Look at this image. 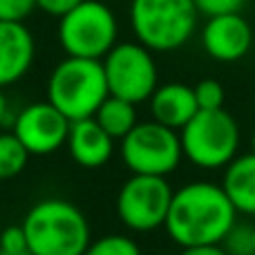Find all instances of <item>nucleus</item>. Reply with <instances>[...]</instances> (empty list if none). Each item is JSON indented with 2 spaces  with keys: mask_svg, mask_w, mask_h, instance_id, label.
I'll use <instances>...</instances> for the list:
<instances>
[{
  "mask_svg": "<svg viewBox=\"0 0 255 255\" xmlns=\"http://www.w3.org/2000/svg\"><path fill=\"white\" fill-rule=\"evenodd\" d=\"M238 222V211L226 197L222 184L193 181L175 190L166 231L181 249L222 244Z\"/></svg>",
  "mask_w": 255,
  "mask_h": 255,
  "instance_id": "obj_1",
  "label": "nucleus"
},
{
  "mask_svg": "<svg viewBox=\"0 0 255 255\" xmlns=\"http://www.w3.org/2000/svg\"><path fill=\"white\" fill-rule=\"evenodd\" d=\"M27 244L34 255H83L92 242L90 222L67 199H40L22 220Z\"/></svg>",
  "mask_w": 255,
  "mask_h": 255,
  "instance_id": "obj_2",
  "label": "nucleus"
},
{
  "mask_svg": "<svg viewBox=\"0 0 255 255\" xmlns=\"http://www.w3.org/2000/svg\"><path fill=\"white\" fill-rule=\"evenodd\" d=\"M110 97L103 61L67 56L52 70L47 81V101L70 121L90 119Z\"/></svg>",
  "mask_w": 255,
  "mask_h": 255,
  "instance_id": "obj_3",
  "label": "nucleus"
},
{
  "mask_svg": "<svg viewBox=\"0 0 255 255\" xmlns=\"http://www.w3.org/2000/svg\"><path fill=\"white\" fill-rule=\"evenodd\" d=\"M195 0H132L130 25L136 43L150 52H175L197 29Z\"/></svg>",
  "mask_w": 255,
  "mask_h": 255,
  "instance_id": "obj_4",
  "label": "nucleus"
},
{
  "mask_svg": "<svg viewBox=\"0 0 255 255\" xmlns=\"http://www.w3.org/2000/svg\"><path fill=\"white\" fill-rule=\"evenodd\" d=\"M184 157L197 168H226L240 150V126L233 115L220 110H199L179 130Z\"/></svg>",
  "mask_w": 255,
  "mask_h": 255,
  "instance_id": "obj_5",
  "label": "nucleus"
},
{
  "mask_svg": "<svg viewBox=\"0 0 255 255\" xmlns=\"http://www.w3.org/2000/svg\"><path fill=\"white\" fill-rule=\"evenodd\" d=\"M117 16L101 0H83L58 22V43L67 56L103 61L117 45Z\"/></svg>",
  "mask_w": 255,
  "mask_h": 255,
  "instance_id": "obj_6",
  "label": "nucleus"
},
{
  "mask_svg": "<svg viewBox=\"0 0 255 255\" xmlns=\"http://www.w3.org/2000/svg\"><path fill=\"white\" fill-rule=\"evenodd\" d=\"M121 157L132 175L166 177L184 159L179 132L154 119L136 124L121 139Z\"/></svg>",
  "mask_w": 255,
  "mask_h": 255,
  "instance_id": "obj_7",
  "label": "nucleus"
},
{
  "mask_svg": "<svg viewBox=\"0 0 255 255\" xmlns=\"http://www.w3.org/2000/svg\"><path fill=\"white\" fill-rule=\"evenodd\" d=\"M103 70L112 97L126 99L134 106L150 101L159 88L157 63L152 52L141 43H117L103 58Z\"/></svg>",
  "mask_w": 255,
  "mask_h": 255,
  "instance_id": "obj_8",
  "label": "nucleus"
},
{
  "mask_svg": "<svg viewBox=\"0 0 255 255\" xmlns=\"http://www.w3.org/2000/svg\"><path fill=\"white\" fill-rule=\"evenodd\" d=\"M172 195L166 177L132 175L117 195V215L130 231L148 233L166 224Z\"/></svg>",
  "mask_w": 255,
  "mask_h": 255,
  "instance_id": "obj_9",
  "label": "nucleus"
},
{
  "mask_svg": "<svg viewBox=\"0 0 255 255\" xmlns=\"http://www.w3.org/2000/svg\"><path fill=\"white\" fill-rule=\"evenodd\" d=\"M70 126L72 121L63 112H58L49 101H40L18 112L11 132L20 139L29 154L45 157L67 143Z\"/></svg>",
  "mask_w": 255,
  "mask_h": 255,
  "instance_id": "obj_10",
  "label": "nucleus"
},
{
  "mask_svg": "<svg viewBox=\"0 0 255 255\" xmlns=\"http://www.w3.org/2000/svg\"><path fill=\"white\" fill-rule=\"evenodd\" d=\"M202 45L211 58L220 63H235L249 54L253 45V29L240 13L213 16L202 31Z\"/></svg>",
  "mask_w": 255,
  "mask_h": 255,
  "instance_id": "obj_11",
  "label": "nucleus"
},
{
  "mask_svg": "<svg viewBox=\"0 0 255 255\" xmlns=\"http://www.w3.org/2000/svg\"><path fill=\"white\" fill-rule=\"evenodd\" d=\"M36 43L25 22L0 20V90L13 85L29 72Z\"/></svg>",
  "mask_w": 255,
  "mask_h": 255,
  "instance_id": "obj_12",
  "label": "nucleus"
},
{
  "mask_svg": "<svg viewBox=\"0 0 255 255\" xmlns=\"http://www.w3.org/2000/svg\"><path fill=\"white\" fill-rule=\"evenodd\" d=\"M67 148L79 166L83 168H101L110 161L115 152V139L97 124L94 117L81 121H72L67 134Z\"/></svg>",
  "mask_w": 255,
  "mask_h": 255,
  "instance_id": "obj_13",
  "label": "nucleus"
},
{
  "mask_svg": "<svg viewBox=\"0 0 255 255\" xmlns=\"http://www.w3.org/2000/svg\"><path fill=\"white\" fill-rule=\"evenodd\" d=\"M150 112L157 124L179 132L199 112L195 90L184 83L159 85L150 97Z\"/></svg>",
  "mask_w": 255,
  "mask_h": 255,
  "instance_id": "obj_14",
  "label": "nucleus"
},
{
  "mask_svg": "<svg viewBox=\"0 0 255 255\" xmlns=\"http://www.w3.org/2000/svg\"><path fill=\"white\" fill-rule=\"evenodd\" d=\"M222 188L235 211L255 215V152L240 154L224 168Z\"/></svg>",
  "mask_w": 255,
  "mask_h": 255,
  "instance_id": "obj_15",
  "label": "nucleus"
},
{
  "mask_svg": "<svg viewBox=\"0 0 255 255\" xmlns=\"http://www.w3.org/2000/svg\"><path fill=\"white\" fill-rule=\"evenodd\" d=\"M94 119H97V124L101 126L115 141L117 139L121 141L132 128L139 124V121H136L134 103L126 101V99H119V97H112V94L99 106Z\"/></svg>",
  "mask_w": 255,
  "mask_h": 255,
  "instance_id": "obj_16",
  "label": "nucleus"
},
{
  "mask_svg": "<svg viewBox=\"0 0 255 255\" xmlns=\"http://www.w3.org/2000/svg\"><path fill=\"white\" fill-rule=\"evenodd\" d=\"M31 154L13 132H0V179H11L25 170Z\"/></svg>",
  "mask_w": 255,
  "mask_h": 255,
  "instance_id": "obj_17",
  "label": "nucleus"
},
{
  "mask_svg": "<svg viewBox=\"0 0 255 255\" xmlns=\"http://www.w3.org/2000/svg\"><path fill=\"white\" fill-rule=\"evenodd\" d=\"M83 255H141V249L126 235H103L92 240Z\"/></svg>",
  "mask_w": 255,
  "mask_h": 255,
  "instance_id": "obj_18",
  "label": "nucleus"
},
{
  "mask_svg": "<svg viewBox=\"0 0 255 255\" xmlns=\"http://www.w3.org/2000/svg\"><path fill=\"white\" fill-rule=\"evenodd\" d=\"M224 251L229 255H255V244H253V229L247 224H238L229 231V235L222 242Z\"/></svg>",
  "mask_w": 255,
  "mask_h": 255,
  "instance_id": "obj_19",
  "label": "nucleus"
},
{
  "mask_svg": "<svg viewBox=\"0 0 255 255\" xmlns=\"http://www.w3.org/2000/svg\"><path fill=\"white\" fill-rule=\"evenodd\" d=\"M193 90L199 110H220V108H224V88H222L220 81L204 79Z\"/></svg>",
  "mask_w": 255,
  "mask_h": 255,
  "instance_id": "obj_20",
  "label": "nucleus"
},
{
  "mask_svg": "<svg viewBox=\"0 0 255 255\" xmlns=\"http://www.w3.org/2000/svg\"><path fill=\"white\" fill-rule=\"evenodd\" d=\"M36 9V0H0V20L25 22Z\"/></svg>",
  "mask_w": 255,
  "mask_h": 255,
  "instance_id": "obj_21",
  "label": "nucleus"
},
{
  "mask_svg": "<svg viewBox=\"0 0 255 255\" xmlns=\"http://www.w3.org/2000/svg\"><path fill=\"white\" fill-rule=\"evenodd\" d=\"M247 0H195L197 11L204 16H226V13H240Z\"/></svg>",
  "mask_w": 255,
  "mask_h": 255,
  "instance_id": "obj_22",
  "label": "nucleus"
},
{
  "mask_svg": "<svg viewBox=\"0 0 255 255\" xmlns=\"http://www.w3.org/2000/svg\"><path fill=\"white\" fill-rule=\"evenodd\" d=\"M29 244H27V235L22 224H13L0 233V251H27Z\"/></svg>",
  "mask_w": 255,
  "mask_h": 255,
  "instance_id": "obj_23",
  "label": "nucleus"
},
{
  "mask_svg": "<svg viewBox=\"0 0 255 255\" xmlns=\"http://www.w3.org/2000/svg\"><path fill=\"white\" fill-rule=\"evenodd\" d=\"M83 0H36V9L49 13V16L63 18L65 13H70L76 4H81Z\"/></svg>",
  "mask_w": 255,
  "mask_h": 255,
  "instance_id": "obj_24",
  "label": "nucleus"
},
{
  "mask_svg": "<svg viewBox=\"0 0 255 255\" xmlns=\"http://www.w3.org/2000/svg\"><path fill=\"white\" fill-rule=\"evenodd\" d=\"M179 255H229L222 244H206V247H188L181 249Z\"/></svg>",
  "mask_w": 255,
  "mask_h": 255,
  "instance_id": "obj_25",
  "label": "nucleus"
},
{
  "mask_svg": "<svg viewBox=\"0 0 255 255\" xmlns=\"http://www.w3.org/2000/svg\"><path fill=\"white\" fill-rule=\"evenodd\" d=\"M4 119H7V99H4L2 90H0V126H2Z\"/></svg>",
  "mask_w": 255,
  "mask_h": 255,
  "instance_id": "obj_26",
  "label": "nucleus"
},
{
  "mask_svg": "<svg viewBox=\"0 0 255 255\" xmlns=\"http://www.w3.org/2000/svg\"><path fill=\"white\" fill-rule=\"evenodd\" d=\"M0 255H34L27 249V251H0Z\"/></svg>",
  "mask_w": 255,
  "mask_h": 255,
  "instance_id": "obj_27",
  "label": "nucleus"
},
{
  "mask_svg": "<svg viewBox=\"0 0 255 255\" xmlns=\"http://www.w3.org/2000/svg\"><path fill=\"white\" fill-rule=\"evenodd\" d=\"M251 152H255V132L251 134Z\"/></svg>",
  "mask_w": 255,
  "mask_h": 255,
  "instance_id": "obj_28",
  "label": "nucleus"
},
{
  "mask_svg": "<svg viewBox=\"0 0 255 255\" xmlns=\"http://www.w3.org/2000/svg\"><path fill=\"white\" fill-rule=\"evenodd\" d=\"M253 244H255V229H253Z\"/></svg>",
  "mask_w": 255,
  "mask_h": 255,
  "instance_id": "obj_29",
  "label": "nucleus"
}]
</instances>
